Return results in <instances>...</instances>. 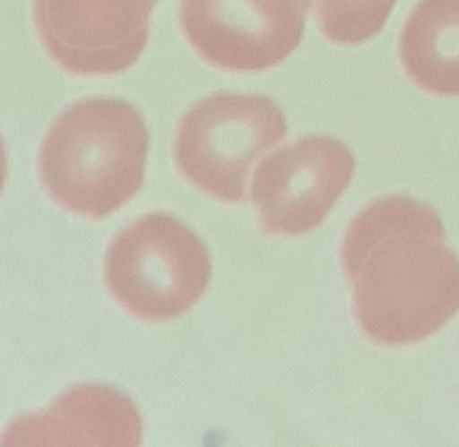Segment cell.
<instances>
[{
    "instance_id": "9",
    "label": "cell",
    "mask_w": 459,
    "mask_h": 447,
    "mask_svg": "<svg viewBox=\"0 0 459 447\" xmlns=\"http://www.w3.org/2000/svg\"><path fill=\"white\" fill-rule=\"evenodd\" d=\"M411 80L439 96H459V0H420L401 37Z\"/></svg>"
},
{
    "instance_id": "1",
    "label": "cell",
    "mask_w": 459,
    "mask_h": 447,
    "mask_svg": "<svg viewBox=\"0 0 459 447\" xmlns=\"http://www.w3.org/2000/svg\"><path fill=\"white\" fill-rule=\"evenodd\" d=\"M439 215L412 199L369 204L348 228L342 266L366 335L385 346L425 340L459 311V258Z\"/></svg>"
},
{
    "instance_id": "7",
    "label": "cell",
    "mask_w": 459,
    "mask_h": 447,
    "mask_svg": "<svg viewBox=\"0 0 459 447\" xmlns=\"http://www.w3.org/2000/svg\"><path fill=\"white\" fill-rule=\"evenodd\" d=\"M355 172L347 145L307 136L267 156L253 179V202L270 234L301 236L323 223Z\"/></svg>"
},
{
    "instance_id": "11",
    "label": "cell",
    "mask_w": 459,
    "mask_h": 447,
    "mask_svg": "<svg viewBox=\"0 0 459 447\" xmlns=\"http://www.w3.org/2000/svg\"><path fill=\"white\" fill-rule=\"evenodd\" d=\"M5 179H7V152H5L4 142L0 134V193L4 188Z\"/></svg>"
},
{
    "instance_id": "5",
    "label": "cell",
    "mask_w": 459,
    "mask_h": 447,
    "mask_svg": "<svg viewBox=\"0 0 459 447\" xmlns=\"http://www.w3.org/2000/svg\"><path fill=\"white\" fill-rule=\"evenodd\" d=\"M309 0H182L194 50L231 72H261L288 58L304 35Z\"/></svg>"
},
{
    "instance_id": "10",
    "label": "cell",
    "mask_w": 459,
    "mask_h": 447,
    "mask_svg": "<svg viewBox=\"0 0 459 447\" xmlns=\"http://www.w3.org/2000/svg\"><path fill=\"white\" fill-rule=\"evenodd\" d=\"M396 0H313L316 16L332 42L358 45L379 34Z\"/></svg>"
},
{
    "instance_id": "3",
    "label": "cell",
    "mask_w": 459,
    "mask_h": 447,
    "mask_svg": "<svg viewBox=\"0 0 459 447\" xmlns=\"http://www.w3.org/2000/svg\"><path fill=\"white\" fill-rule=\"evenodd\" d=\"M210 277L212 261L204 242L163 212L121 231L105 258V281L113 297L148 322H169L190 311Z\"/></svg>"
},
{
    "instance_id": "4",
    "label": "cell",
    "mask_w": 459,
    "mask_h": 447,
    "mask_svg": "<svg viewBox=\"0 0 459 447\" xmlns=\"http://www.w3.org/2000/svg\"><path fill=\"white\" fill-rule=\"evenodd\" d=\"M288 134L285 116L269 97L217 93L180 121L175 160L180 172L221 201H245L251 167Z\"/></svg>"
},
{
    "instance_id": "8",
    "label": "cell",
    "mask_w": 459,
    "mask_h": 447,
    "mask_svg": "<svg viewBox=\"0 0 459 447\" xmlns=\"http://www.w3.org/2000/svg\"><path fill=\"white\" fill-rule=\"evenodd\" d=\"M143 424L139 411L123 392L105 386H83L62 395L45 413L11 425L3 445L137 446Z\"/></svg>"
},
{
    "instance_id": "2",
    "label": "cell",
    "mask_w": 459,
    "mask_h": 447,
    "mask_svg": "<svg viewBox=\"0 0 459 447\" xmlns=\"http://www.w3.org/2000/svg\"><path fill=\"white\" fill-rule=\"evenodd\" d=\"M150 142L142 113L126 99H81L43 139L38 158L43 187L74 214L107 217L144 185Z\"/></svg>"
},
{
    "instance_id": "6",
    "label": "cell",
    "mask_w": 459,
    "mask_h": 447,
    "mask_svg": "<svg viewBox=\"0 0 459 447\" xmlns=\"http://www.w3.org/2000/svg\"><path fill=\"white\" fill-rule=\"evenodd\" d=\"M158 0H34V21L51 58L67 72L110 75L136 64Z\"/></svg>"
}]
</instances>
